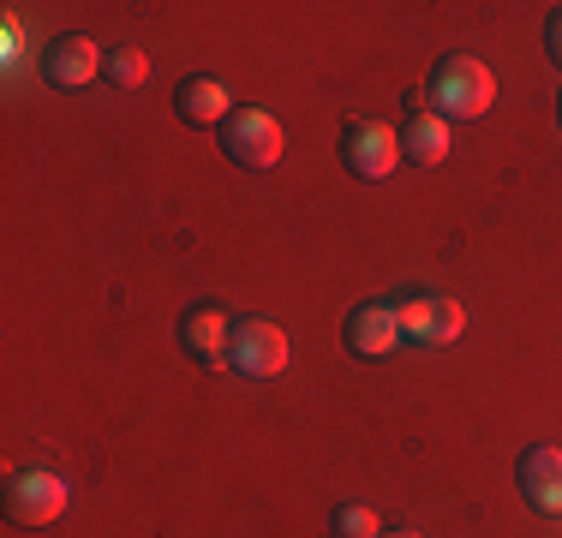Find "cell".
<instances>
[{
  "label": "cell",
  "instance_id": "cell-17",
  "mask_svg": "<svg viewBox=\"0 0 562 538\" xmlns=\"http://www.w3.org/2000/svg\"><path fill=\"white\" fill-rule=\"evenodd\" d=\"M557 126H562V97H557Z\"/></svg>",
  "mask_w": 562,
  "mask_h": 538
},
{
  "label": "cell",
  "instance_id": "cell-12",
  "mask_svg": "<svg viewBox=\"0 0 562 538\" xmlns=\"http://www.w3.org/2000/svg\"><path fill=\"white\" fill-rule=\"evenodd\" d=\"M173 108H180L186 126H222V120L234 114L227 85H216V78H186V85L173 90Z\"/></svg>",
  "mask_w": 562,
  "mask_h": 538
},
{
  "label": "cell",
  "instance_id": "cell-15",
  "mask_svg": "<svg viewBox=\"0 0 562 538\" xmlns=\"http://www.w3.org/2000/svg\"><path fill=\"white\" fill-rule=\"evenodd\" d=\"M544 48H551V60L562 66V7L551 12V19H544Z\"/></svg>",
  "mask_w": 562,
  "mask_h": 538
},
{
  "label": "cell",
  "instance_id": "cell-11",
  "mask_svg": "<svg viewBox=\"0 0 562 538\" xmlns=\"http://www.w3.org/2000/svg\"><path fill=\"white\" fill-rule=\"evenodd\" d=\"M401 156H407V161H419V168H437V161L449 156V120H437L431 108H425V90H413V97H407Z\"/></svg>",
  "mask_w": 562,
  "mask_h": 538
},
{
  "label": "cell",
  "instance_id": "cell-14",
  "mask_svg": "<svg viewBox=\"0 0 562 538\" xmlns=\"http://www.w3.org/2000/svg\"><path fill=\"white\" fill-rule=\"evenodd\" d=\"M378 533H383V520L371 503H341L336 508V538H378Z\"/></svg>",
  "mask_w": 562,
  "mask_h": 538
},
{
  "label": "cell",
  "instance_id": "cell-4",
  "mask_svg": "<svg viewBox=\"0 0 562 538\" xmlns=\"http://www.w3.org/2000/svg\"><path fill=\"white\" fill-rule=\"evenodd\" d=\"M341 161L353 180H390V173L401 168V132L390 126V120H347L341 132Z\"/></svg>",
  "mask_w": 562,
  "mask_h": 538
},
{
  "label": "cell",
  "instance_id": "cell-8",
  "mask_svg": "<svg viewBox=\"0 0 562 538\" xmlns=\"http://www.w3.org/2000/svg\"><path fill=\"white\" fill-rule=\"evenodd\" d=\"M227 329H234V323L222 317V305H210V300L186 305V312H180L186 359H198V366H227Z\"/></svg>",
  "mask_w": 562,
  "mask_h": 538
},
{
  "label": "cell",
  "instance_id": "cell-1",
  "mask_svg": "<svg viewBox=\"0 0 562 538\" xmlns=\"http://www.w3.org/2000/svg\"><path fill=\"white\" fill-rule=\"evenodd\" d=\"M491 102H497V78L473 54H443L431 66V78H425V108L437 120H479L491 114Z\"/></svg>",
  "mask_w": 562,
  "mask_h": 538
},
{
  "label": "cell",
  "instance_id": "cell-2",
  "mask_svg": "<svg viewBox=\"0 0 562 538\" xmlns=\"http://www.w3.org/2000/svg\"><path fill=\"white\" fill-rule=\"evenodd\" d=\"M281 150H288V132H281V120L270 108H234L222 120V156L239 161V168L263 173L281 161Z\"/></svg>",
  "mask_w": 562,
  "mask_h": 538
},
{
  "label": "cell",
  "instance_id": "cell-6",
  "mask_svg": "<svg viewBox=\"0 0 562 538\" xmlns=\"http://www.w3.org/2000/svg\"><path fill=\"white\" fill-rule=\"evenodd\" d=\"M395 317H401V341H419V347H449L467 329V312L449 293H413V300L395 305Z\"/></svg>",
  "mask_w": 562,
  "mask_h": 538
},
{
  "label": "cell",
  "instance_id": "cell-3",
  "mask_svg": "<svg viewBox=\"0 0 562 538\" xmlns=\"http://www.w3.org/2000/svg\"><path fill=\"white\" fill-rule=\"evenodd\" d=\"M288 329L270 317H239L234 329H227V366L239 377H281L288 371Z\"/></svg>",
  "mask_w": 562,
  "mask_h": 538
},
{
  "label": "cell",
  "instance_id": "cell-5",
  "mask_svg": "<svg viewBox=\"0 0 562 538\" xmlns=\"http://www.w3.org/2000/svg\"><path fill=\"white\" fill-rule=\"evenodd\" d=\"M66 479L48 473V467H24V473L7 479V515L19 527H48V520L66 515Z\"/></svg>",
  "mask_w": 562,
  "mask_h": 538
},
{
  "label": "cell",
  "instance_id": "cell-9",
  "mask_svg": "<svg viewBox=\"0 0 562 538\" xmlns=\"http://www.w3.org/2000/svg\"><path fill=\"white\" fill-rule=\"evenodd\" d=\"M347 347H353L359 359H390L395 347H401V317H395V305H378V300H366V305H353L347 312Z\"/></svg>",
  "mask_w": 562,
  "mask_h": 538
},
{
  "label": "cell",
  "instance_id": "cell-7",
  "mask_svg": "<svg viewBox=\"0 0 562 538\" xmlns=\"http://www.w3.org/2000/svg\"><path fill=\"white\" fill-rule=\"evenodd\" d=\"M97 72H109V54L90 43L85 31H66V36H55V43L43 48V78L55 90H85Z\"/></svg>",
  "mask_w": 562,
  "mask_h": 538
},
{
  "label": "cell",
  "instance_id": "cell-10",
  "mask_svg": "<svg viewBox=\"0 0 562 538\" xmlns=\"http://www.w3.org/2000/svg\"><path fill=\"white\" fill-rule=\"evenodd\" d=\"M515 473H520V491H527V503L539 515H562V449L557 442H532Z\"/></svg>",
  "mask_w": 562,
  "mask_h": 538
},
{
  "label": "cell",
  "instance_id": "cell-16",
  "mask_svg": "<svg viewBox=\"0 0 562 538\" xmlns=\"http://www.w3.org/2000/svg\"><path fill=\"white\" fill-rule=\"evenodd\" d=\"M378 538H419V533H378Z\"/></svg>",
  "mask_w": 562,
  "mask_h": 538
},
{
  "label": "cell",
  "instance_id": "cell-13",
  "mask_svg": "<svg viewBox=\"0 0 562 538\" xmlns=\"http://www.w3.org/2000/svg\"><path fill=\"white\" fill-rule=\"evenodd\" d=\"M109 78L120 90H138L144 78H150V54H144V48H114L109 54Z\"/></svg>",
  "mask_w": 562,
  "mask_h": 538
}]
</instances>
